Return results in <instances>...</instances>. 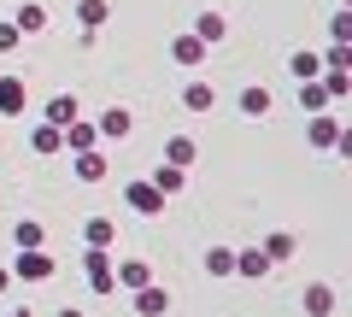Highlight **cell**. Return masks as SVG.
Returning <instances> with one entry per match:
<instances>
[{
    "mask_svg": "<svg viewBox=\"0 0 352 317\" xmlns=\"http://www.w3.org/2000/svg\"><path fill=\"white\" fill-rule=\"evenodd\" d=\"M18 41H24L18 24H12V18H0V53H18Z\"/></svg>",
    "mask_w": 352,
    "mask_h": 317,
    "instance_id": "cell-32",
    "label": "cell"
},
{
    "mask_svg": "<svg viewBox=\"0 0 352 317\" xmlns=\"http://www.w3.org/2000/svg\"><path fill=\"white\" fill-rule=\"evenodd\" d=\"M212 106H217V89L206 83V76H188V83H182V112L200 118V112H212Z\"/></svg>",
    "mask_w": 352,
    "mask_h": 317,
    "instance_id": "cell-8",
    "label": "cell"
},
{
    "mask_svg": "<svg viewBox=\"0 0 352 317\" xmlns=\"http://www.w3.org/2000/svg\"><path fill=\"white\" fill-rule=\"evenodd\" d=\"M323 71H352V41H329V53H323Z\"/></svg>",
    "mask_w": 352,
    "mask_h": 317,
    "instance_id": "cell-30",
    "label": "cell"
},
{
    "mask_svg": "<svg viewBox=\"0 0 352 317\" xmlns=\"http://www.w3.org/2000/svg\"><path fill=\"white\" fill-rule=\"evenodd\" d=\"M317 83L329 89V100H335V106H340V100L352 94V76H346V71H317Z\"/></svg>",
    "mask_w": 352,
    "mask_h": 317,
    "instance_id": "cell-28",
    "label": "cell"
},
{
    "mask_svg": "<svg viewBox=\"0 0 352 317\" xmlns=\"http://www.w3.org/2000/svg\"><path fill=\"white\" fill-rule=\"evenodd\" d=\"M235 106H241V118H270V106H276V94L264 89V83H247V89L235 94Z\"/></svg>",
    "mask_w": 352,
    "mask_h": 317,
    "instance_id": "cell-9",
    "label": "cell"
},
{
    "mask_svg": "<svg viewBox=\"0 0 352 317\" xmlns=\"http://www.w3.org/2000/svg\"><path fill=\"white\" fill-rule=\"evenodd\" d=\"M6 270H12V282H53L59 259H53L47 247H18V259H12Z\"/></svg>",
    "mask_w": 352,
    "mask_h": 317,
    "instance_id": "cell-1",
    "label": "cell"
},
{
    "mask_svg": "<svg viewBox=\"0 0 352 317\" xmlns=\"http://www.w3.org/2000/svg\"><path fill=\"white\" fill-rule=\"evenodd\" d=\"M153 188H159L164 194V200H170V194H182V188H188V171H176V165H159V171H153Z\"/></svg>",
    "mask_w": 352,
    "mask_h": 317,
    "instance_id": "cell-22",
    "label": "cell"
},
{
    "mask_svg": "<svg viewBox=\"0 0 352 317\" xmlns=\"http://www.w3.org/2000/svg\"><path fill=\"white\" fill-rule=\"evenodd\" d=\"M194 159H200V141H194V135H170V141H164V165L188 171Z\"/></svg>",
    "mask_w": 352,
    "mask_h": 317,
    "instance_id": "cell-16",
    "label": "cell"
},
{
    "mask_svg": "<svg viewBox=\"0 0 352 317\" xmlns=\"http://www.w3.org/2000/svg\"><path fill=\"white\" fill-rule=\"evenodd\" d=\"M305 141H311L317 153H335V141H340V118H335V106L305 118Z\"/></svg>",
    "mask_w": 352,
    "mask_h": 317,
    "instance_id": "cell-3",
    "label": "cell"
},
{
    "mask_svg": "<svg viewBox=\"0 0 352 317\" xmlns=\"http://www.w3.org/2000/svg\"><path fill=\"white\" fill-rule=\"evenodd\" d=\"M71 171H76V182H106V153L100 147H88V153H71Z\"/></svg>",
    "mask_w": 352,
    "mask_h": 317,
    "instance_id": "cell-13",
    "label": "cell"
},
{
    "mask_svg": "<svg viewBox=\"0 0 352 317\" xmlns=\"http://www.w3.org/2000/svg\"><path fill=\"white\" fill-rule=\"evenodd\" d=\"M206 276H235V247H212V253H206Z\"/></svg>",
    "mask_w": 352,
    "mask_h": 317,
    "instance_id": "cell-27",
    "label": "cell"
},
{
    "mask_svg": "<svg viewBox=\"0 0 352 317\" xmlns=\"http://www.w3.org/2000/svg\"><path fill=\"white\" fill-rule=\"evenodd\" d=\"M206 53H212V47H206V41L194 36V30H182V36L170 41V59L182 65V71H200V65H206Z\"/></svg>",
    "mask_w": 352,
    "mask_h": 317,
    "instance_id": "cell-7",
    "label": "cell"
},
{
    "mask_svg": "<svg viewBox=\"0 0 352 317\" xmlns=\"http://www.w3.org/2000/svg\"><path fill=\"white\" fill-rule=\"evenodd\" d=\"M82 241L88 247H118V217H88V223H82Z\"/></svg>",
    "mask_w": 352,
    "mask_h": 317,
    "instance_id": "cell-19",
    "label": "cell"
},
{
    "mask_svg": "<svg viewBox=\"0 0 352 317\" xmlns=\"http://www.w3.org/2000/svg\"><path fill=\"white\" fill-rule=\"evenodd\" d=\"M300 305H305V317H335V305H340V294H335V282H305V294H300Z\"/></svg>",
    "mask_w": 352,
    "mask_h": 317,
    "instance_id": "cell-5",
    "label": "cell"
},
{
    "mask_svg": "<svg viewBox=\"0 0 352 317\" xmlns=\"http://www.w3.org/2000/svg\"><path fill=\"white\" fill-rule=\"evenodd\" d=\"M329 41H352V12H346V6L329 18Z\"/></svg>",
    "mask_w": 352,
    "mask_h": 317,
    "instance_id": "cell-31",
    "label": "cell"
},
{
    "mask_svg": "<svg viewBox=\"0 0 352 317\" xmlns=\"http://www.w3.org/2000/svg\"><path fill=\"white\" fill-rule=\"evenodd\" d=\"M112 247H88L82 253V276H88V288L94 294H118V276H112Z\"/></svg>",
    "mask_w": 352,
    "mask_h": 317,
    "instance_id": "cell-2",
    "label": "cell"
},
{
    "mask_svg": "<svg viewBox=\"0 0 352 317\" xmlns=\"http://www.w3.org/2000/svg\"><path fill=\"white\" fill-rule=\"evenodd\" d=\"M12 24H18V36H41V30H47V6H41V0H24L12 12Z\"/></svg>",
    "mask_w": 352,
    "mask_h": 317,
    "instance_id": "cell-17",
    "label": "cell"
},
{
    "mask_svg": "<svg viewBox=\"0 0 352 317\" xmlns=\"http://www.w3.org/2000/svg\"><path fill=\"white\" fill-rule=\"evenodd\" d=\"M53 317H88V311H76V305H59V311H53Z\"/></svg>",
    "mask_w": 352,
    "mask_h": 317,
    "instance_id": "cell-33",
    "label": "cell"
},
{
    "mask_svg": "<svg viewBox=\"0 0 352 317\" xmlns=\"http://www.w3.org/2000/svg\"><path fill=\"white\" fill-rule=\"evenodd\" d=\"M288 71H294V76H300V83H305V76H317V71H323V53L300 47V53H294V59H288Z\"/></svg>",
    "mask_w": 352,
    "mask_h": 317,
    "instance_id": "cell-29",
    "label": "cell"
},
{
    "mask_svg": "<svg viewBox=\"0 0 352 317\" xmlns=\"http://www.w3.org/2000/svg\"><path fill=\"white\" fill-rule=\"evenodd\" d=\"M106 18H112V6H106V0H76V24H82V30H100Z\"/></svg>",
    "mask_w": 352,
    "mask_h": 317,
    "instance_id": "cell-26",
    "label": "cell"
},
{
    "mask_svg": "<svg viewBox=\"0 0 352 317\" xmlns=\"http://www.w3.org/2000/svg\"><path fill=\"white\" fill-rule=\"evenodd\" d=\"M112 276H118V288H124V294H135V288H147V282H153V265H147V259H124V265H112Z\"/></svg>",
    "mask_w": 352,
    "mask_h": 317,
    "instance_id": "cell-14",
    "label": "cell"
},
{
    "mask_svg": "<svg viewBox=\"0 0 352 317\" xmlns=\"http://www.w3.org/2000/svg\"><path fill=\"white\" fill-rule=\"evenodd\" d=\"M24 106H30L24 76H0V118H24Z\"/></svg>",
    "mask_w": 352,
    "mask_h": 317,
    "instance_id": "cell-12",
    "label": "cell"
},
{
    "mask_svg": "<svg viewBox=\"0 0 352 317\" xmlns=\"http://www.w3.org/2000/svg\"><path fill=\"white\" fill-rule=\"evenodd\" d=\"M258 253L270 259V265H288V259H294V235H288V229H276V235H264V247H258Z\"/></svg>",
    "mask_w": 352,
    "mask_h": 317,
    "instance_id": "cell-24",
    "label": "cell"
},
{
    "mask_svg": "<svg viewBox=\"0 0 352 317\" xmlns=\"http://www.w3.org/2000/svg\"><path fill=\"white\" fill-rule=\"evenodd\" d=\"M270 270H276V265H270V259H264L258 247H241V253H235V276H247V282H264Z\"/></svg>",
    "mask_w": 352,
    "mask_h": 317,
    "instance_id": "cell-15",
    "label": "cell"
},
{
    "mask_svg": "<svg viewBox=\"0 0 352 317\" xmlns=\"http://www.w3.org/2000/svg\"><path fill=\"white\" fill-rule=\"evenodd\" d=\"M6 288H12V270H6V265H0V294H6Z\"/></svg>",
    "mask_w": 352,
    "mask_h": 317,
    "instance_id": "cell-34",
    "label": "cell"
},
{
    "mask_svg": "<svg viewBox=\"0 0 352 317\" xmlns=\"http://www.w3.org/2000/svg\"><path fill=\"white\" fill-rule=\"evenodd\" d=\"M129 129H135L129 106H106V112L94 118V135H100V141H129Z\"/></svg>",
    "mask_w": 352,
    "mask_h": 317,
    "instance_id": "cell-6",
    "label": "cell"
},
{
    "mask_svg": "<svg viewBox=\"0 0 352 317\" xmlns=\"http://www.w3.org/2000/svg\"><path fill=\"white\" fill-rule=\"evenodd\" d=\"M30 153H36V159H53V153H65V129L41 118V124L30 129Z\"/></svg>",
    "mask_w": 352,
    "mask_h": 317,
    "instance_id": "cell-10",
    "label": "cell"
},
{
    "mask_svg": "<svg viewBox=\"0 0 352 317\" xmlns=\"http://www.w3.org/2000/svg\"><path fill=\"white\" fill-rule=\"evenodd\" d=\"M329 106H335V100H329V89L317 83V76H305V83H300V112L311 118V112H329Z\"/></svg>",
    "mask_w": 352,
    "mask_h": 317,
    "instance_id": "cell-21",
    "label": "cell"
},
{
    "mask_svg": "<svg viewBox=\"0 0 352 317\" xmlns=\"http://www.w3.org/2000/svg\"><path fill=\"white\" fill-rule=\"evenodd\" d=\"M194 36H200L206 47H217V41L229 36V24H223V12H200V18H194Z\"/></svg>",
    "mask_w": 352,
    "mask_h": 317,
    "instance_id": "cell-23",
    "label": "cell"
},
{
    "mask_svg": "<svg viewBox=\"0 0 352 317\" xmlns=\"http://www.w3.org/2000/svg\"><path fill=\"white\" fill-rule=\"evenodd\" d=\"M65 147H71V153H88V147H100L94 124H88V118H71V124H65Z\"/></svg>",
    "mask_w": 352,
    "mask_h": 317,
    "instance_id": "cell-20",
    "label": "cell"
},
{
    "mask_svg": "<svg viewBox=\"0 0 352 317\" xmlns=\"http://www.w3.org/2000/svg\"><path fill=\"white\" fill-rule=\"evenodd\" d=\"M12 247H47V229H41L36 217H18L12 223Z\"/></svg>",
    "mask_w": 352,
    "mask_h": 317,
    "instance_id": "cell-25",
    "label": "cell"
},
{
    "mask_svg": "<svg viewBox=\"0 0 352 317\" xmlns=\"http://www.w3.org/2000/svg\"><path fill=\"white\" fill-rule=\"evenodd\" d=\"M6 317H30V311H6Z\"/></svg>",
    "mask_w": 352,
    "mask_h": 317,
    "instance_id": "cell-35",
    "label": "cell"
},
{
    "mask_svg": "<svg viewBox=\"0 0 352 317\" xmlns=\"http://www.w3.org/2000/svg\"><path fill=\"white\" fill-rule=\"evenodd\" d=\"M41 118H47V124H71V118H82V100H76V94H53L47 106H41Z\"/></svg>",
    "mask_w": 352,
    "mask_h": 317,
    "instance_id": "cell-18",
    "label": "cell"
},
{
    "mask_svg": "<svg viewBox=\"0 0 352 317\" xmlns=\"http://www.w3.org/2000/svg\"><path fill=\"white\" fill-rule=\"evenodd\" d=\"M129 300H135V317H164V311H170V288H159V282L135 288Z\"/></svg>",
    "mask_w": 352,
    "mask_h": 317,
    "instance_id": "cell-11",
    "label": "cell"
},
{
    "mask_svg": "<svg viewBox=\"0 0 352 317\" xmlns=\"http://www.w3.org/2000/svg\"><path fill=\"white\" fill-rule=\"evenodd\" d=\"M124 206H129L135 217H164V194L153 188L147 177H141V182H129V188H124Z\"/></svg>",
    "mask_w": 352,
    "mask_h": 317,
    "instance_id": "cell-4",
    "label": "cell"
}]
</instances>
